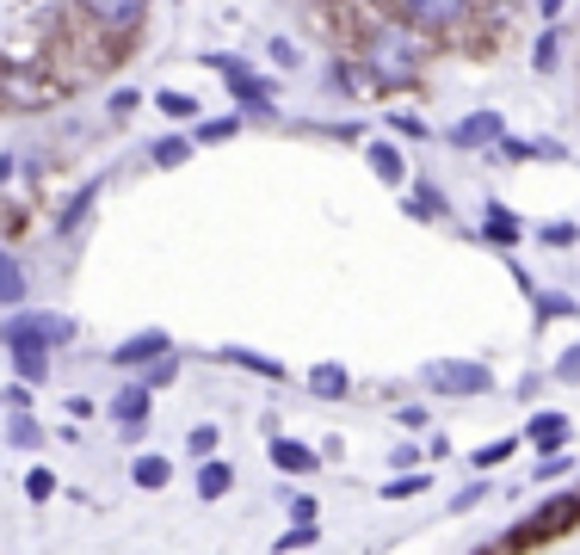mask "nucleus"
<instances>
[{"mask_svg":"<svg viewBox=\"0 0 580 555\" xmlns=\"http://www.w3.org/2000/svg\"><path fill=\"white\" fill-rule=\"evenodd\" d=\"M531 68H537V74H556V68H562V31H556V25H543V37L531 44Z\"/></svg>","mask_w":580,"mask_h":555,"instance_id":"25","label":"nucleus"},{"mask_svg":"<svg viewBox=\"0 0 580 555\" xmlns=\"http://www.w3.org/2000/svg\"><path fill=\"white\" fill-rule=\"evenodd\" d=\"M192 136H161V142H149V161L155 167H179V161H192Z\"/></svg>","mask_w":580,"mask_h":555,"instance_id":"27","label":"nucleus"},{"mask_svg":"<svg viewBox=\"0 0 580 555\" xmlns=\"http://www.w3.org/2000/svg\"><path fill=\"white\" fill-rule=\"evenodd\" d=\"M272 62H284V68H297V44H290V37H272Z\"/></svg>","mask_w":580,"mask_h":555,"instance_id":"45","label":"nucleus"},{"mask_svg":"<svg viewBox=\"0 0 580 555\" xmlns=\"http://www.w3.org/2000/svg\"><path fill=\"white\" fill-rule=\"evenodd\" d=\"M241 130V111H229V118H210V124H192V142H229Z\"/></svg>","mask_w":580,"mask_h":555,"instance_id":"30","label":"nucleus"},{"mask_svg":"<svg viewBox=\"0 0 580 555\" xmlns=\"http://www.w3.org/2000/svg\"><path fill=\"white\" fill-rule=\"evenodd\" d=\"M216 358H223V364H235V370H247V377H260V383H284V377H290V370H284L278 358L253 352V346H223Z\"/></svg>","mask_w":580,"mask_h":555,"instance_id":"15","label":"nucleus"},{"mask_svg":"<svg viewBox=\"0 0 580 555\" xmlns=\"http://www.w3.org/2000/svg\"><path fill=\"white\" fill-rule=\"evenodd\" d=\"M556 383H568V389H580V346H568L562 358H556V370H550Z\"/></svg>","mask_w":580,"mask_h":555,"instance_id":"34","label":"nucleus"},{"mask_svg":"<svg viewBox=\"0 0 580 555\" xmlns=\"http://www.w3.org/2000/svg\"><path fill=\"white\" fill-rule=\"evenodd\" d=\"M266 457H272V469H278V475H315V469H321V451H315V444L284 438V432L272 438V451H266Z\"/></svg>","mask_w":580,"mask_h":555,"instance_id":"12","label":"nucleus"},{"mask_svg":"<svg viewBox=\"0 0 580 555\" xmlns=\"http://www.w3.org/2000/svg\"><path fill=\"white\" fill-rule=\"evenodd\" d=\"M519 216L506 210V204H488V216H482V241H494V247H519Z\"/></svg>","mask_w":580,"mask_h":555,"instance_id":"21","label":"nucleus"},{"mask_svg":"<svg viewBox=\"0 0 580 555\" xmlns=\"http://www.w3.org/2000/svg\"><path fill=\"white\" fill-rule=\"evenodd\" d=\"M25 494H31V500H50V494H56V475H50V469H25Z\"/></svg>","mask_w":580,"mask_h":555,"instance_id":"36","label":"nucleus"},{"mask_svg":"<svg viewBox=\"0 0 580 555\" xmlns=\"http://www.w3.org/2000/svg\"><path fill=\"white\" fill-rule=\"evenodd\" d=\"M136 105H142V93H130V87H124V93H112V105H105V111H112V118H130Z\"/></svg>","mask_w":580,"mask_h":555,"instance_id":"43","label":"nucleus"},{"mask_svg":"<svg viewBox=\"0 0 580 555\" xmlns=\"http://www.w3.org/2000/svg\"><path fill=\"white\" fill-rule=\"evenodd\" d=\"M0 401H7V414H31V389H25V383H13Z\"/></svg>","mask_w":580,"mask_h":555,"instance_id":"42","label":"nucleus"},{"mask_svg":"<svg viewBox=\"0 0 580 555\" xmlns=\"http://www.w3.org/2000/svg\"><path fill=\"white\" fill-rule=\"evenodd\" d=\"M395 420H402L408 432H426V426H432V414H426L420 401H408V407H395Z\"/></svg>","mask_w":580,"mask_h":555,"instance_id":"39","label":"nucleus"},{"mask_svg":"<svg viewBox=\"0 0 580 555\" xmlns=\"http://www.w3.org/2000/svg\"><path fill=\"white\" fill-rule=\"evenodd\" d=\"M204 62L229 81L241 118H278V99H272V87L260 81V74H253V62H241V56H204Z\"/></svg>","mask_w":580,"mask_h":555,"instance_id":"6","label":"nucleus"},{"mask_svg":"<svg viewBox=\"0 0 580 555\" xmlns=\"http://www.w3.org/2000/svg\"><path fill=\"white\" fill-rule=\"evenodd\" d=\"M568 469H574V457H568V451H543V457L531 463V481H562Z\"/></svg>","mask_w":580,"mask_h":555,"instance_id":"31","label":"nucleus"},{"mask_svg":"<svg viewBox=\"0 0 580 555\" xmlns=\"http://www.w3.org/2000/svg\"><path fill=\"white\" fill-rule=\"evenodd\" d=\"M155 111H161V118H173V124H198V93H179V87H161L155 93Z\"/></svg>","mask_w":580,"mask_h":555,"instance_id":"22","label":"nucleus"},{"mask_svg":"<svg viewBox=\"0 0 580 555\" xmlns=\"http://www.w3.org/2000/svg\"><path fill=\"white\" fill-rule=\"evenodd\" d=\"M315 506H321L315 494H284V512L297 518V525H315Z\"/></svg>","mask_w":580,"mask_h":555,"instance_id":"35","label":"nucleus"},{"mask_svg":"<svg viewBox=\"0 0 580 555\" xmlns=\"http://www.w3.org/2000/svg\"><path fill=\"white\" fill-rule=\"evenodd\" d=\"M445 142L451 148H500L506 142V118H500V111H469V118H457L445 130Z\"/></svg>","mask_w":580,"mask_h":555,"instance_id":"9","label":"nucleus"},{"mask_svg":"<svg viewBox=\"0 0 580 555\" xmlns=\"http://www.w3.org/2000/svg\"><path fill=\"white\" fill-rule=\"evenodd\" d=\"M531 309H537V327H543V321H568V315H580L568 290H531Z\"/></svg>","mask_w":580,"mask_h":555,"instance_id":"24","label":"nucleus"},{"mask_svg":"<svg viewBox=\"0 0 580 555\" xmlns=\"http://www.w3.org/2000/svg\"><path fill=\"white\" fill-rule=\"evenodd\" d=\"M192 488H198V500H204V506L229 500V494H235V463H223V457H204V463H198V481H192Z\"/></svg>","mask_w":580,"mask_h":555,"instance_id":"13","label":"nucleus"},{"mask_svg":"<svg viewBox=\"0 0 580 555\" xmlns=\"http://www.w3.org/2000/svg\"><path fill=\"white\" fill-rule=\"evenodd\" d=\"M303 383H309V395H315V401H340V395L352 389V377H346V364H340V358L309 364V377H303Z\"/></svg>","mask_w":580,"mask_h":555,"instance_id":"18","label":"nucleus"},{"mask_svg":"<svg viewBox=\"0 0 580 555\" xmlns=\"http://www.w3.org/2000/svg\"><path fill=\"white\" fill-rule=\"evenodd\" d=\"M93 204H99V179H93V185H81V192H75V198H68V210L56 216V235H75V229H81V222L93 216Z\"/></svg>","mask_w":580,"mask_h":555,"instance_id":"23","label":"nucleus"},{"mask_svg":"<svg viewBox=\"0 0 580 555\" xmlns=\"http://www.w3.org/2000/svg\"><path fill=\"white\" fill-rule=\"evenodd\" d=\"M75 13L93 37L124 50L130 37H142V25H149V0H75Z\"/></svg>","mask_w":580,"mask_h":555,"instance_id":"3","label":"nucleus"},{"mask_svg":"<svg viewBox=\"0 0 580 555\" xmlns=\"http://www.w3.org/2000/svg\"><path fill=\"white\" fill-rule=\"evenodd\" d=\"M414 494H426V475H395V481H383V500H414Z\"/></svg>","mask_w":580,"mask_h":555,"instance_id":"33","label":"nucleus"},{"mask_svg":"<svg viewBox=\"0 0 580 555\" xmlns=\"http://www.w3.org/2000/svg\"><path fill=\"white\" fill-rule=\"evenodd\" d=\"M173 377H179V358H173V352H167V358H155V364H149V370H142V389H149V395H155V389H167V383H173Z\"/></svg>","mask_w":580,"mask_h":555,"instance_id":"32","label":"nucleus"},{"mask_svg":"<svg viewBox=\"0 0 580 555\" xmlns=\"http://www.w3.org/2000/svg\"><path fill=\"white\" fill-rule=\"evenodd\" d=\"M420 383L439 389V395H451V401H469V395H488L494 389V370L482 358H432L420 370Z\"/></svg>","mask_w":580,"mask_h":555,"instance_id":"5","label":"nucleus"},{"mask_svg":"<svg viewBox=\"0 0 580 555\" xmlns=\"http://www.w3.org/2000/svg\"><path fill=\"white\" fill-rule=\"evenodd\" d=\"M315 543V525H290L284 537H278V555H290V549H309Z\"/></svg>","mask_w":580,"mask_h":555,"instance_id":"38","label":"nucleus"},{"mask_svg":"<svg viewBox=\"0 0 580 555\" xmlns=\"http://www.w3.org/2000/svg\"><path fill=\"white\" fill-rule=\"evenodd\" d=\"M62 407H68V420H93V414H99V407H93V401H87V395H68V401H62Z\"/></svg>","mask_w":580,"mask_h":555,"instance_id":"44","label":"nucleus"},{"mask_svg":"<svg viewBox=\"0 0 580 555\" xmlns=\"http://www.w3.org/2000/svg\"><path fill=\"white\" fill-rule=\"evenodd\" d=\"M537 241H550V247H574L580 229H574V222H550V229H537Z\"/></svg>","mask_w":580,"mask_h":555,"instance_id":"37","label":"nucleus"},{"mask_svg":"<svg viewBox=\"0 0 580 555\" xmlns=\"http://www.w3.org/2000/svg\"><path fill=\"white\" fill-rule=\"evenodd\" d=\"M167 352H173V333H167V327H142V333H130V340L112 346V364H118V370H149V364L167 358Z\"/></svg>","mask_w":580,"mask_h":555,"instance_id":"8","label":"nucleus"},{"mask_svg":"<svg viewBox=\"0 0 580 555\" xmlns=\"http://www.w3.org/2000/svg\"><path fill=\"white\" fill-rule=\"evenodd\" d=\"M377 13L389 25L414 31L420 44H457L476 25V0H377Z\"/></svg>","mask_w":580,"mask_h":555,"instance_id":"2","label":"nucleus"},{"mask_svg":"<svg viewBox=\"0 0 580 555\" xmlns=\"http://www.w3.org/2000/svg\"><path fill=\"white\" fill-rule=\"evenodd\" d=\"M7 444H13V451H38V444H44V426L31 420V414H7Z\"/></svg>","mask_w":580,"mask_h":555,"instance_id":"28","label":"nucleus"},{"mask_svg":"<svg viewBox=\"0 0 580 555\" xmlns=\"http://www.w3.org/2000/svg\"><path fill=\"white\" fill-rule=\"evenodd\" d=\"M105 414H112V426H124L130 438L149 426V414H155V395L142 389V383H124L118 395H112V407H105Z\"/></svg>","mask_w":580,"mask_h":555,"instance_id":"10","label":"nucleus"},{"mask_svg":"<svg viewBox=\"0 0 580 555\" xmlns=\"http://www.w3.org/2000/svg\"><path fill=\"white\" fill-rule=\"evenodd\" d=\"M414 463H426L420 444H395V451H389V469H414Z\"/></svg>","mask_w":580,"mask_h":555,"instance_id":"40","label":"nucleus"},{"mask_svg":"<svg viewBox=\"0 0 580 555\" xmlns=\"http://www.w3.org/2000/svg\"><path fill=\"white\" fill-rule=\"evenodd\" d=\"M81 333V321L75 315H56V309H19V315H7L0 321V346H25V340H38V346H68Z\"/></svg>","mask_w":580,"mask_h":555,"instance_id":"4","label":"nucleus"},{"mask_svg":"<svg viewBox=\"0 0 580 555\" xmlns=\"http://www.w3.org/2000/svg\"><path fill=\"white\" fill-rule=\"evenodd\" d=\"M7 358H13V377H19L25 389L50 383V370H56V352H50V346H38V340H25V346H7Z\"/></svg>","mask_w":580,"mask_h":555,"instance_id":"11","label":"nucleus"},{"mask_svg":"<svg viewBox=\"0 0 580 555\" xmlns=\"http://www.w3.org/2000/svg\"><path fill=\"white\" fill-rule=\"evenodd\" d=\"M216 444H223V432H216V426L204 420V426H192V432H186V457H192V463H204V457H216Z\"/></svg>","mask_w":580,"mask_h":555,"instance_id":"29","label":"nucleus"},{"mask_svg":"<svg viewBox=\"0 0 580 555\" xmlns=\"http://www.w3.org/2000/svg\"><path fill=\"white\" fill-rule=\"evenodd\" d=\"M482 494H488V475H482V481H469V488L451 500V512H469V506H482Z\"/></svg>","mask_w":580,"mask_h":555,"instance_id":"41","label":"nucleus"},{"mask_svg":"<svg viewBox=\"0 0 580 555\" xmlns=\"http://www.w3.org/2000/svg\"><path fill=\"white\" fill-rule=\"evenodd\" d=\"M562 13H568V0H537V19H543V25H556Z\"/></svg>","mask_w":580,"mask_h":555,"instance_id":"46","label":"nucleus"},{"mask_svg":"<svg viewBox=\"0 0 580 555\" xmlns=\"http://www.w3.org/2000/svg\"><path fill=\"white\" fill-rule=\"evenodd\" d=\"M568 438H574V426L562 420V414H531V426H525V444L543 457V451H568Z\"/></svg>","mask_w":580,"mask_h":555,"instance_id":"16","label":"nucleus"},{"mask_svg":"<svg viewBox=\"0 0 580 555\" xmlns=\"http://www.w3.org/2000/svg\"><path fill=\"white\" fill-rule=\"evenodd\" d=\"M513 451H519V438H494V444H476V451H469V463H476V475H494Z\"/></svg>","mask_w":580,"mask_h":555,"instance_id":"26","label":"nucleus"},{"mask_svg":"<svg viewBox=\"0 0 580 555\" xmlns=\"http://www.w3.org/2000/svg\"><path fill=\"white\" fill-rule=\"evenodd\" d=\"M408 216H420V222H445V216H451L445 185H439V179H414V185H408Z\"/></svg>","mask_w":580,"mask_h":555,"instance_id":"14","label":"nucleus"},{"mask_svg":"<svg viewBox=\"0 0 580 555\" xmlns=\"http://www.w3.org/2000/svg\"><path fill=\"white\" fill-rule=\"evenodd\" d=\"M365 161H371V173L389 185V192H395V185H408V155L395 142H365Z\"/></svg>","mask_w":580,"mask_h":555,"instance_id":"17","label":"nucleus"},{"mask_svg":"<svg viewBox=\"0 0 580 555\" xmlns=\"http://www.w3.org/2000/svg\"><path fill=\"white\" fill-rule=\"evenodd\" d=\"M389 124H395V130H402V136H426V124H420V118H408V111H395V118H389Z\"/></svg>","mask_w":580,"mask_h":555,"instance_id":"47","label":"nucleus"},{"mask_svg":"<svg viewBox=\"0 0 580 555\" xmlns=\"http://www.w3.org/2000/svg\"><path fill=\"white\" fill-rule=\"evenodd\" d=\"M25 296H31V278H25V266H19V253L0 247V309H19Z\"/></svg>","mask_w":580,"mask_h":555,"instance_id":"20","label":"nucleus"},{"mask_svg":"<svg viewBox=\"0 0 580 555\" xmlns=\"http://www.w3.org/2000/svg\"><path fill=\"white\" fill-rule=\"evenodd\" d=\"M352 62L365 68L371 87H414L420 68H426V44L414 31L389 25V19H371L365 31H358V56Z\"/></svg>","mask_w":580,"mask_h":555,"instance_id":"1","label":"nucleus"},{"mask_svg":"<svg viewBox=\"0 0 580 555\" xmlns=\"http://www.w3.org/2000/svg\"><path fill=\"white\" fill-rule=\"evenodd\" d=\"M580 525V494H556L543 512H531V518H519L513 525V537H506V549H531V543H550V537H562V531H574Z\"/></svg>","mask_w":580,"mask_h":555,"instance_id":"7","label":"nucleus"},{"mask_svg":"<svg viewBox=\"0 0 580 555\" xmlns=\"http://www.w3.org/2000/svg\"><path fill=\"white\" fill-rule=\"evenodd\" d=\"M130 481L142 494H161L167 481H173V457H161V451H142V457H130Z\"/></svg>","mask_w":580,"mask_h":555,"instance_id":"19","label":"nucleus"},{"mask_svg":"<svg viewBox=\"0 0 580 555\" xmlns=\"http://www.w3.org/2000/svg\"><path fill=\"white\" fill-rule=\"evenodd\" d=\"M476 555H494V549H476Z\"/></svg>","mask_w":580,"mask_h":555,"instance_id":"48","label":"nucleus"}]
</instances>
